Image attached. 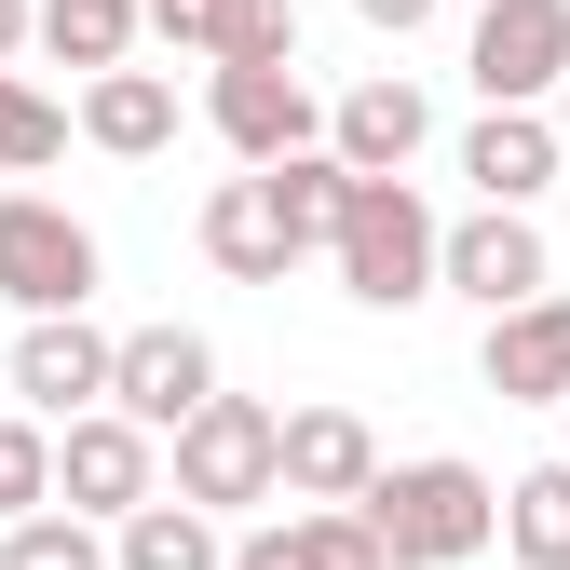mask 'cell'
I'll list each match as a JSON object with an SVG mask.
<instances>
[{
	"label": "cell",
	"mask_w": 570,
	"mask_h": 570,
	"mask_svg": "<svg viewBox=\"0 0 570 570\" xmlns=\"http://www.w3.org/2000/svg\"><path fill=\"white\" fill-rule=\"evenodd\" d=\"M14 41H28V0H0V55H14Z\"/></svg>",
	"instance_id": "obj_29"
},
{
	"label": "cell",
	"mask_w": 570,
	"mask_h": 570,
	"mask_svg": "<svg viewBox=\"0 0 570 570\" xmlns=\"http://www.w3.org/2000/svg\"><path fill=\"white\" fill-rule=\"evenodd\" d=\"M489 394L503 407H570V299L543 285V299H517V313H489Z\"/></svg>",
	"instance_id": "obj_13"
},
{
	"label": "cell",
	"mask_w": 570,
	"mask_h": 570,
	"mask_svg": "<svg viewBox=\"0 0 570 570\" xmlns=\"http://www.w3.org/2000/svg\"><path fill=\"white\" fill-rule=\"evenodd\" d=\"M462 68H475L489 109H543L570 82V0H489L475 41H462Z\"/></svg>",
	"instance_id": "obj_6"
},
{
	"label": "cell",
	"mask_w": 570,
	"mask_h": 570,
	"mask_svg": "<svg viewBox=\"0 0 570 570\" xmlns=\"http://www.w3.org/2000/svg\"><path fill=\"white\" fill-rule=\"evenodd\" d=\"M41 164H68V109L0 68V177H41Z\"/></svg>",
	"instance_id": "obj_21"
},
{
	"label": "cell",
	"mask_w": 570,
	"mask_h": 570,
	"mask_svg": "<svg viewBox=\"0 0 570 570\" xmlns=\"http://www.w3.org/2000/svg\"><path fill=\"white\" fill-rule=\"evenodd\" d=\"M204 394H218V353H204L190 326H122V340H109V407H122L150 449L177 435Z\"/></svg>",
	"instance_id": "obj_7"
},
{
	"label": "cell",
	"mask_w": 570,
	"mask_h": 570,
	"mask_svg": "<svg viewBox=\"0 0 570 570\" xmlns=\"http://www.w3.org/2000/svg\"><path fill=\"white\" fill-rule=\"evenodd\" d=\"M204 68H299V0H232Z\"/></svg>",
	"instance_id": "obj_22"
},
{
	"label": "cell",
	"mask_w": 570,
	"mask_h": 570,
	"mask_svg": "<svg viewBox=\"0 0 570 570\" xmlns=\"http://www.w3.org/2000/svg\"><path fill=\"white\" fill-rule=\"evenodd\" d=\"M435 285H449V299H475V313H517V299H543V285H557V258H543V232H530V218L475 204V218H449V232H435Z\"/></svg>",
	"instance_id": "obj_8"
},
{
	"label": "cell",
	"mask_w": 570,
	"mask_h": 570,
	"mask_svg": "<svg viewBox=\"0 0 570 570\" xmlns=\"http://www.w3.org/2000/svg\"><path fill=\"white\" fill-rule=\"evenodd\" d=\"M462 177H475V204L530 218V204H543V177H557V122H543V109H489V122L462 136Z\"/></svg>",
	"instance_id": "obj_14"
},
{
	"label": "cell",
	"mask_w": 570,
	"mask_h": 570,
	"mask_svg": "<svg viewBox=\"0 0 570 570\" xmlns=\"http://www.w3.org/2000/svg\"><path fill=\"white\" fill-rule=\"evenodd\" d=\"M353 14H367L381 41H421V28H435V14H449V0H353Z\"/></svg>",
	"instance_id": "obj_27"
},
{
	"label": "cell",
	"mask_w": 570,
	"mask_h": 570,
	"mask_svg": "<svg viewBox=\"0 0 570 570\" xmlns=\"http://www.w3.org/2000/svg\"><path fill=\"white\" fill-rule=\"evenodd\" d=\"M543 122H557V164H570V82H557V96H543Z\"/></svg>",
	"instance_id": "obj_28"
},
{
	"label": "cell",
	"mask_w": 570,
	"mask_h": 570,
	"mask_svg": "<svg viewBox=\"0 0 570 570\" xmlns=\"http://www.w3.org/2000/svg\"><path fill=\"white\" fill-rule=\"evenodd\" d=\"M218 557H232V530L190 517V503H136L109 530V570H218Z\"/></svg>",
	"instance_id": "obj_19"
},
{
	"label": "cell",
	"mask_w": 570,
	"mask_h": 570,
	"mask_svg": "<svg viewBox=\"0 0 570 570\" xmlns=\"http://www.w3.org/2000/svg\"><path fill=\"white\" fill-rule=\"evenodd\" d=\"M421 136H435L421 82H407V68H367V82L326 109V164H340V177H407V164H421Z\"/></svg>",
	"instance_id": "obj_11"
},
{
	"label": "cell",
	"mask_w": 570,
	"mask_h": 570,
	"mask_svg": "<svg viewBox=\"0 0 570 570\" xmlns=\"http://www.w3.org/2000/svg\"><path fill=\"white\" fill-rule=\"evenodd\" d=\"M164 449H177V489H164V503H190V517L272 503V407H258V394H204Z\"/></svg>",
	"instance_id": "obj_4"
},
{
	"label": "cell",
	"mask_w": 570,
	"mask_h": 570,
	"mask_svg": "<svg viewBox=\"0 0 570 570\" xmlns=\"http://www.w3.org/2000/svg\"><path fill=\"white\" fill-rule=\"evenodd\" d=\"M28 41L82 82H109V68H136V0H28Z\"/></svg>",
	"instance_id": "obj_17"
},
{
	"label": "cell",
	"mask_w": 570,
	"mask_h": 570,
	"mask_svg": "<svg viewBox=\"0 0 570 570\" xmlns=\"http://www.w3.org/2000/svg\"><path fill=\"white\" fill-rule=\"evenodd\" d=\"M82 407H109V340L82 326V313H41L28 340H14V421H82Z\"/></svg>",
	"instance_id": "obj_12"
},
{
	"label": "cell",
	"mask_w": 570,
	"mask_h": 570,
	"mask_svg": "<svg viewBox=\"0 0 570 570\" xmlns=\"http://www.w3.org/2000/svg\"><path fill=\"white\" fill-rule=\"evenodd\" d=\"M557 421H570V407H557ZM557 462H570V449H557Z\"/></svg>",
	"instance_id": "obj_30"
},
{
	"label": "cell",
	"mask_w": 570,
	"mask_h": 570,
	"mask_svg": "<svg viewBox=\"0 0 570 570\" xmlns=\"http://www.w3.org/2000/svg\"><path fill=\"white\" fill-rule=\"evenodd\" d=\"M353 517H367L381 570H462V557L503 543V489H489L462 449H421V462H381Z\"/></svg>",
	"instance_id": "obj_1"
},
{
	"label": "cell",
	"mask_w": 570,
	"mask_h": 570,
	"mask_svg": "<svg viewBox=\"0 0 570 570\" xmlns=\"http://www.w3.org/2000/svg\"><path fill=\"white\" fill-rule=\"evenodd\" d=\"M204 258H218L232 285H285V272H299V245H285V218L258 204V177H218V190H204Z\"/></svg>",
	"instance_id": "obj_16"
},
{
	"label": "cell",
	"mask_w": 570,
	"mask_h": 570,
	"mask_svg": "<svg viewBox=\"0 0 570 570\" xmlns=\"http://www.w3.org/2000/svg\"><path fill=\"white\" fill-rule=\"evenodd\" d=\"M96 232L82 218H68V204H41V190H0V299H14L28 326L41 313H82L96 299Z\"/></svg>",
	"instance_id": "obj_5"
},
{
	"label": "cell",
	"mask_w": 570,
	"mask_h": 570,
	"mask_svg": "<svg viewBox=\"0 0 570 570\" xmlns=\"http://www.w3.org/2000/svg\"><path fill=\"white\" fill-rule=\"evenodd\" d=\"M218 14H232V0H136V28H164L177 55H204V41H218Z\"/></svg>",
	"instance_id": "obj_26"
},
{
	"label": "cell",
	"mask_w": 570,
	"mask_h": 570,
	"mask_svg": "<svg viewBox=\"0 0 570 570\" xmlns=\"http://www.w3.org/2000/svg\"><path fill=\"white\" fill-rule=\"evenodd\" d=\"M367 475H381V435L340 394L326 407H272V489L285 503H367Z\"/></svg>",
	"instance_id": "obj_9"
},
{
	"label": "cell",
	"mask_w": 570,
	"mask_h": 570,
	"mask_svg": "<svg viewBox=\"0 0 570 570\" xmlns=\"http://www.w3.org/2000/svg\"><path fill=\"white\" fill-rule=\"evenodd\" d=\"M503 557L517 570H570V462H530L503 489Z\"/></svg>",
	"instance_id": "obj_20"
},
{
	"label": "cell",
	"mask_w": 570,
	"mask_h": 570,
	"mask_svg": "<svg viewBox=\"0 0 570 570\" xmlns=\"http://www.w3.org/2000/svg\"><path fill=\"white\" fill-rule=\"evenodd\" d=\"M272 530H285V570H381V543H367L353 503H299V517H272Z\"/></svg>",
	"instance_id": "obj_23"
},
{
	"label": "cell",
	"mask_w": 570,
	"mask_h": 570,
	"mask_svg": "<svg viewBox=\"0 0 570 570\" xmlns=\"http://www.w3.org/2000/svg\"><path fill=\"white\" fill-rule=\"evenodd\" d=\"M82 136H96L109 164L177 150V82H164V68H109V82H82Z\"/></svg>",
	"instance_id": "obj_15"
},
{
	"label": "cell",
	"mask_w": 570,
	"mask_h": 570,
	"mask_svg": "<svg viewBox=\"0 0 570 570\" xmlns=\"http://www.w3.org/2000/svg\"><path fill=\"white\" fill-rule=\"evenodd\" d=\"M0 570H109V530H82V517H14L0 530Z\"/></svg>",
	"instance_id": "obj_24"
},
{
	"label": "cell",
	"mask_w": 570,
	"mask_h": 570,
	"mask_svg": "<svg viewBox=\"0 0 570 570\" xmlns=\"http://www.w3.org/2000/svg\"><path fill=\"white\" fill-rule=\"evenodd\" d=\"M41 503H55V435L41 421H0V530L41 517Z\"/></svg>",
	"instance_id": "obj_25"
},
{
	"label": "cell",
	"mask_w": 570,
	"mask_h": 570,
	"mask_svg": "<svg viewBox=\"0 0 570 570\" xmlns=\"http://www.w3.org/2000/svg\"><path fill=\"white\" fill-rule=\"evenodd\" d=\"M204 122L245 150V177L285 164V150H326V109H313L299 68H218V82H204Z\"/></svg>",
	"instance_id": "obj_10"
},
{
	"label": "cell",
	"mask_w": 570,
	"mask_h": 570,
	"mask_svg": "<svg viewBox=\"0 0 570 570\" xmlns=\"http://www.w3.org/2000/svg\"><path fill=\"white\" fill-rule=\"evenodd\" d=\"M136 503H164V449L136 435L122 407H82V421H55V517H82V530H122Z\"/></svg>",
	"instance_id": "obj_3"
},
{
	"label": "cell",
	"mask_w": 570,
	"mask_h": 570,
	"mask_svg": "<svg viewBox=\"0 0 570 570\" xmlns=\"http://www.w3.org/2000/svg\"><path fill=\"white\" fill-rule=\"evenodd\" d=\"M258 204L285 218V245H299V258H326V232H340V204H353V177H340L326 150H285V164H258Z\"/></svg>",
	"instance_id": "obj_18"
},
{
	"label": "cell",
	"mask_w": 570,
	"mask_h": 570,
	"mask_svg": "<svg viewBox=\"0 0 570 570\" xmlns=\"http://www.w3.org/2000/svg\"><path fill=\"white\" fill-rule=\"evenodd\" d=\"M435 204H421V177H353V204H340V232H326V258H340V285L367 313H421L435 299Z\"/></svg>",
	"instance_id": "obj_2"
}]
</instances>
